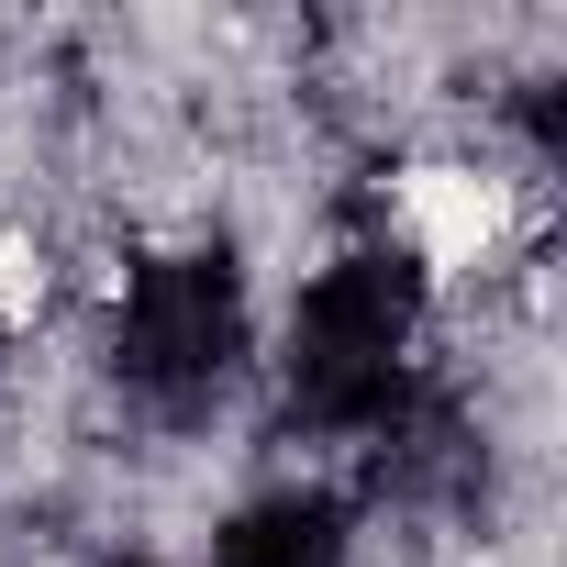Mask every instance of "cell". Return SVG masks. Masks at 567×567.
<instances>
[{
    "label": "cell",
    "mask_w": 567,
    "mask_h": 567,
    "mask_svg": "<svg viewBox=\"0 0 567 567\" xmlns=\"http://www.w3.org/2000/svg\"><path fill=\"white\" fill-rule=\"evenodd\" d=\"M278 390H290V423L323 434V445H379L423 401V256L401 234L346 245L334 267L301 278Z\"/></svg>",
    "instance_id": "obj_1"
},
{
    "label": "cell",
    "mask_w": 567,
    "mask_h": 567,
    "mask_svg": "<svg viewBox=\"0 0 567 567\" xmlns=\"http://www.w3.org/2000/svg\"><path fill=\"white\" fill-rule=\"evenodd\" d=\"M346 501L334 489H267L212 534V567H346Z\"/></svg>",
    "instance_id": "obj_3"
},
{
    "label": "cell",
    "mask_w": 567,
    "mask_h": 567,
    "mask_svg": "<svg viewBox=\"0 0 567 567\" xmlns=\"http://www.w3.org/2000/svg\"><path fill=\"white\" fill-rule=\"evenodd\" d=\"M112 567H156V556H112Z\"/></svg>",
    "instance_id": "obj_4"
},
{
    "label": "cell",
    "mask_w": 567,
    "mask_h": 567,
    "mask_svg": "<svg viewBox=\"0 0 567 567\" xmlns=\"http://www.w3.org/2000/svg\"><path fill=\"white\" fill-rule=\"evenodd\" d=\"M245 357H256V312H245V267L223 245H178L123 278L112 379L145 423H212L223 390L245 379Z\"/></svg>",
    "instance_id": "obj_2"
}]
</instances>
